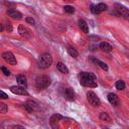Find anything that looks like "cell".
Instances as JSON below:
<instances>
[{"mask_svg":"<svg viewBox=\"0 0 129 129\" xmlns=\"http://www.w3.org/2000/svg\"><path fill=\"white\" fill-rule=\"evenodd\" d=\"M79 82L84 87H91V88L97 87L96 78L92 73H86V72L80 73L79 74Z\"/></svg>","mask_w":129,"mask_h":129,"instance_id":"obj_1","label":"cell"},{"mask_svg":"<svg viewBox=\"0 0 129 129\" xmlns=\"http://www.w3.org/2000/svg\"><path fill=\"white\" fill-rule=\"evenodd\" d=\"M51 63H52V57L49 53H43L38 57L37 64L40 69H46L50 67Z\"/></svg>","mask_w":129,"mask_h":129,"instance_id":"obj_2","label":"cell"},{"mask_svg":"<svg viewBox=\"0 0 129 129\" xmlns=\"http://www.w3.org/2000/svg\"><path fill=\"white\" fill-rule=\"evenodd\" d=\"M50 84H51V81H50V78H49L48 76L41 75V76H38V77L35 79V86H36L38 89H45V88H47Z\"/></svg>","mask_w":129,"mask_h":129,"instance_id":"obj_3","label":"cell"},{"mask_svg":"<svg viewBox=\"0 0 129 129\" xmlns=\"http://www.w3.org/2000/svg\"><path fill=\"white\" fill-rule=\"evenodd\" d=\"M87 99H88L89 103H90L92 106H94V107H98V106H100V104H101L100 99L97 97V95H96L94 92H89V93L87 94Z\"/></svg>","mask_w":129,"mask_h":129,"instance_id":"obj_4","label":"cell"},{"mask_svg":"<svg viewBox=\"0 0 129 129\" xmlns=\"http://www.w3.org/2000/svg\"><path fill=\"white\" fill-rule=\"evenodd\" d=\"M105 10H107V5L104 3H99L97 5H94V4L91 5V11L94 14H99Z\"/></svg>","mask_w":129,"mask_h":129,"instance_id":"obj_5","label":"cell"},{"mask_svg":"<svg viewBox=\"0 0 129 129\" xmlns=\"http://www.w3.org/2000/svg\"><path fill=\"white\" fill-rule=\"evenodd\" d=\"M2 57H3L8 63H10V64H12V66H14V64L17 63L15 56H14L13 53L10 52V51H6V52H4V53L2 54Z\"/></svg>","mask_w":129,"mask_h":129,"instance_id":"obj_6","label":"cell"},{"mask_svg":"<svg viewBox=\"0 0 129 129\" xmlns=\"http://www.w3.org/2000/svg\"><path fill=\"white\" fill-rule=\"evenodd\" d=\"M116 10L118 11L119 15L123 16L126 19H129V10L126 7H124L123 5H120V4H116Z\"/></svg>","mask_w":129,"mask_h":129,"instance_id":"obj_7","label":"cell"},{"mask_svg":"<svg viewBox=\"0 0 129 129\" xmlns=\"http://www.w3.org/2000/svg\"><path fill=\"white\" fill-rule=\"evenodd\" d=\"M10 91L13 93V94H16V95H22V96H28V93L27 91L23 88V87H16V86H13L10 88Z\"/></svg>","mask_w":129,"mask_h":129,"instance_id":"obj_8","label":"cell"},{"mask_svg":"<svg viewBox=\"0 0 129 129\" xmlns=\"http://www.w3.org/2000/svg\"><path fill=\"white\" fill-rule=\"evenodd\" d=\"M75 92H74V90L72 89V88H67V89H64V91H63V97L67 99V100H69V101H74L75 100Z\"/></svg>","mask_w":129,"mask_h":129,"instance_id":"obj_9","label":"cell"},{"mask_svg":"<svg viewBox=\"0 0 129 129\" xmlns=\"http://www.w3.org/2000/svg\"><path fill=\"white\" fill-rule=\"evenodd\" d=\"M7 14L9 16H11L12 18H15V19H21L22 18V14L19 11L15 10V9H8L7 10Z\"/></svg>","mask_w":129,"mask_h":129,"instance_id":"obj_10","label":"cell"},{"mask_svg":"<svg viewBox=\"0 0 129 129\" xmlns=\"http://www.w3.org/2000/svg\"><path fill=\"white\" fill-rule=\"evenodd\" d=\"M16 81L18 83V85L20 87H23V88H26L27 87V81H26V78L22 75H18L16 77Z\"/></svg>","mask_w":129,"mask_h":129,"instance_id":"obj_11","label":"cell"},{"mask_svg":"<svg viewBox=\"0 0 129 129\" xmlns=\"http://www.w3.org/2000/svg\"><path fill=\"white\" fill-rule=\"evenodd\" d=\"M108 100H109V102H110L112 105L117 106V105L119 104V99H118L117 95L114 94V93H110V94L108 95Z\"/></svg>","mask_w":129,"mask_h":129,"instance_id":"obj_12","label":"cell"},{"mask_svg":"<svg viewBox=\"0 0 129 129\" xmlns=\"http://www.w3.org/2000/svg\"><path fill=\"white\" fill-rule=\"evenodd\" d=\"M78 24H79V27L81 28V30H83L85 33H88L89 32V26H88V24H87V22L85 20L80 19L78 21Z\"/></svg>","mask_w":129,"mask_h":129,"instance_id":"obj_13","label":"cell"},{"mask_svg":"<svg viewBox=\"0 0 129 129\" xmlns=\"http://www.w3.org/2000/svg\"><path fill=\"white\" fill-rule=\"evenodd\" d=\"M92 61L95 63V64H97V66H99L101 69H103L104 71H107L108 70V66L104 62V61H101V60H99V59H97V58H92Z\"/></svg>","mask_w":129,"mask_h":129,"instance_id":"obj_14","label":"cell"},{"mask_svg":"<svg viewBox=\"0 0 129 129\" xmlns=\"http://www.w3.org/2000/svg\"><path fill=\"white\" fill-rule=\"evenodd\" d=\"M56 68H57V70L60 72V73H62V74H69V69L66 67V64L64 63H62V62H57L56 63Z\"/></svg>","mask_w":129,"mask_h":129,"instance_id":"obj_15","label":"cell"},{"mask_svg":"<svg viewBox=\"0 0 129 129\" xmlns=\"http://www.w3.org/2000/svg\"><path fill=\"white\" fill-rule=\"evenodd\" d=\"M100 48H101L103 51H105V52H109V51L112 50V46H111V44H109L108 42H101V43H100Z\"/></svg>","mask_w":129,"mask_h":129,"instance_id":"obj_16","label":"cell"},{"mask_svg":"<svg viewBox=\"0 0 129 129\" xmlns=\"http://www.w3.org/2000/svg\"><path fill=\"white\" fill-rule=\"evenodd\" d=\"M67 50H68V52H69V54H70L71 56H73V57H78L79 52H78L74 47H72V46H68Z\"/></svg>","mask_w":129,"mask_h":129,"instance_id":"obj_17","label":"cell"},{"mask_svg":"<svg viewBox=\"0 0 129 129\" xmlns=\"http://www.w3.org/2000/svg\"><path fill=\"white\" fill-rule=\"evenodd\" d=\"M115 86H116V89H117V90H119V91H122V90H124V89H125V83H124L122 80L117 81V82H116V84H115Z\"/></svg>","mask_w":129,"mask_h":129,"instance_id":"obj_18","label":"cell"},{"mask_svg":"<svg viewBox=\"0 0 129 129\" xmlns=\"http://www.w3.org/2000/svg\"><path fill=\"white\" fill-rule=\"evenodd\" d=\"M63 10H64L67 13H70V14H72V13L75 12V8H74L73 6H70V5H64V6H63Z\"/></svg>","mask_w":129,"mask_h":129,"instance_id":"obj_19","label":"cell"},{"mask_svg":"<svg viewBox=\"0 0 129 129\" xmlns=\"http://www.w3.org/2000/svg\"><path fill=\"white\" fill-rule=\"evenodd\" d=\"M18 32H19L20 35L23 36V35H25V34L27 33V29H26L23 25H19V26H18Z\"/></svg>","mask_w":129,"mask_h":129,"instance_id":"obj_20","label":"cell"},{"mask_svg":"<svg viewBox=\"0 0 129 129\" xmlns=\"http://www.w3.org/2000/svg\"><path fill=\"white\" fill-rule=\"evenodd\" d=\"M7 111H8V107H7L4 103H0V112L4 114V113H6Z\"/></svg>","mask_w":129,"mask_h":129,"instance_id":"obj_21","label":"cell"},{"mask_svg":"<svg viewBox=\"0 0 129 129\" xmlns=\"http://www.w3.org/2000/svg\"><path fill=\"white\" fill-rule=\"evenodd\" d=\"M1 71L3 72V74H4L5 76H10V74H11L10 71H9L8 69H6L5 67H2V68H1Z\"/></svg>","mask_w":129,"mask_h":129,"instance_id":"obj_22","label":"cell"},{"mask_svg":"<svg viewBox=\"0 0 129 129\" xmlns=\"http://www.w3.org/2000/svg\"><path fill=\"white\" fill-rule=\"evenodd\" d=\"M100 117H101V119H103V120H105V119L108 120V121L110 120V117L107 115V113H101V116H100Z\"/></svg>","mask_w":129,"mask_h":129,"instance_id":"obj_23","label":"cell"},{"mask_svg":"<svg viewBox=\"0 0 129 129\" xmlns=\"http://www.w3.org/2000/svg\"><path fill=\"white\" fill-rule=\"evenodd\" d=\"M6 29H7L9 32H11V31H12V29H13V28H12V25H11V23H10L9 21L6 23Z\"/></svg>","mask_w":129,"mask_h":129,"instance_id":"obj_24","label":"cell"},{"mask_svg":"<svg viewBox=\"0 0 129 129\" xmlns=\"http://www.w3.org/2000/svg\"><path fill=\"white\" fill-rule=\"evenodd\" d=\"M26 22L31 23V24H34L35 23V21H34V19L32 17H26Z\"/></svg>","mask_w":129,"mask_h":129,"instance_id":"obj_25","label":"cell"},{"mask_svg":"<svg viewBox=\"0 0 129 129\" xmlns=\"http://www.w3.org/2000/svg\"><path fill=\"white\" fill-rule=\"evenodd\" d=\"M0 97H1V99H7L8 98V96L3 91H0Z\"/></svg>","mask_w":129,"mask_h":129,"instance_id":"obj_26","label":"cell"},{"mask_svg":"<svg viewBox=\"0 0 129 129\" xmlns=\"http://www.w3.org/2000/svg\"><path fill=\"white\" fill-rule=\"evenodd\" d=\"M15 129H23L22 127H19V126H17V127H15Z\"/></svg>","mask_w":129,"mask_h":129,"instance_id":"obj_27","label":"cell"},{"mask_svg":"<svg viewBox=\"0 0 129 129\" xmlns=\"http://www.w3.org/2000/svg\"><path fill=\"white\" fill-rule=\"evenodd\" d=\"M1 129H4V128H1Z\"/></svg>","mask_w":129,"mask_h":129,"instance_id":"obj_28","label":"cell"}]
</instances>
